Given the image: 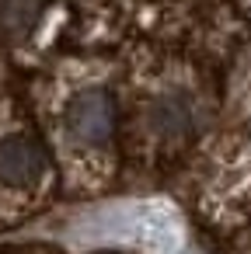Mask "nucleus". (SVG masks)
I'll use <instances>...</instances> for the list:
<instances>
[{
	"instance_id": "obj_2",
	"label": "nucleus",
	"mask_w": 251,
	"mask_h": 254,
	"mask_svg": "<svg viewBox=\"0 0 251 254\" xmlns=\"http://www.w3.org/2000/svg\"><path fill=\"white\" fill-rule=\"evenodd\" d=\"M112 129H115V105L105 91H84L74 108H70V132L81 139V143H91V146H101L112 139Z\"/></svg>"
},
{
	"instance_id": "obj_1",
	"label": "nucleus",
	"mask_w": 251,
	"mask_h": 254,
	"mask_svg": "<svg viewBox=\"0 0 251 254\" xmlns=\"http://www.w3.org/2000/svg\"><path fill=\"white\" fill-rule=\"evenodd\" d=\"M49 174V157L46 146L28 136V132H11L0 139V185L7 188H35Z\"/></svg>"
}]
</instances>
